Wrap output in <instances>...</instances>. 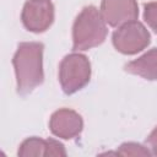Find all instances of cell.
<instances>
[{
	"label": "cell",
	"mask_w": 157,
	"mask_h": 157,
	"mask_svg": "<svg viewBox=\"0 0 157 157\" xmlns=\"http://www.w3.org/2000/svg\"><path fill=\"white\" fill-rule=\"evenodd\" d=\"M43 50L40 42H22L12 58L17 93L25 96L43 83Z\"/></svg>",
	"instance_id": "cell-1"
},
{
	"label": "cell",
	"mask_w": 157,
	"mask_h": 157,
	"mask_svg": "<svg viewBox=\"0 0 157 157\" xmlns=\"http://www.w3.org/2000/svg\"><path fill=\"white\" fill-rule=\"evenodd\" d=\"M107 23L101 11L93 6H85L72 25V50H88L101 45L107 37Z\"/></svg>",
	"instance_id": "cell-2"
},
{
	"label": "cell",
	"mask_w": 157,
	"mask_h": 157,
	"mask_svg": "<svg viewBox=\"0 0 157 157\" xmlns=\"http://www.w3.org/2000/svg\"><path fill=\"white\" fill-rule=\"evenodd\" d=\"M91 63L85 54L74 52L64 56L59 65V82L65 94L82 90L91 80Z\"/></svg>",
	"instance_id": "cell-3"
},
{
	"label": "cell",
	"mask_w": 157,
	"mask_h": 157,
	"mask_svg": "<svg viewBox=\"0 0 157 157\" xmlns=\"http://www.w3.org/2000/svg\"><path fill=\"white\" fill-rule=\"evenodd\" d=\"M151 42L148 29L137 20L119 26L112 36L114 48L125 55H134L147 48Z\"/></svg>",
	"instance_id": "cell-4"
},
{
	"label": "cell",
	"mask_w": 157,
	"mask_h": 157,
	"mask_svg": "<svg viewBox=\"0 0 157 157\" xmlns=\"http://www.w3.org/2000/svg\"><path fill=\"white\" fill-rule=\"evenodd\" d=\"M21 21L27 31L33 33H42L47 31L54 22V5L50 0H28L23 5Z\"/></svg>",
	"instance_id": "cell-5"
},
{
	"label": "cell",
	"mask_w": 157,
	"mask_h": 157,
	"mask_svg": "<svg viewBox=\"0 0 157 157\" xmlns=\"http://www.w3.org/2000/svg\"><path fill=\"white\" fill-rule=\"evenodd\" d=\"M49 129L54 136L64 140H71L81 134L83 129V120L76 110L61 108L52 114L49 119Z\"/></svg>",
	"instance_id": "cell-6"
},
{
	"label": "cell",
	"mask_w": 157,
	"mask_h": 157,
	"mask_svg": "<svg viewBox=\"0 0 157 157\" xmlns=\"http://www.w3.org/2000/svg\"><path fill=\"white\" fill-rule=\"evenodd\" d=\"M99 11L110 27H119L139 17L136 0H102Z\"/></svg>",
	"instance_id": "cell-7"
},
{
	"label": "cell",
	"mask_w": 157,
	"mask_h": 157,
	"mask_svg": "<svg viewBox=\"0 0 157 157\" xmlns=\"http://www.w3.org/2000/svg\"><path fill=\"white\" fill-rule=\"evenodd\" d=\"M124 69L126 72L137 75L145 80L157 81V48H152L137 59L129 61Z\"/></svg>",
	"instance_id": "cell-8"
},
{
	"label": "cell",
	"mask_w": 157,
	"mask_h": 157,
	"mask_svg": "<svg viewBox=\"0 0 157 157\" xmlns=\"http://www.w3.org/2000/svg\"><path fill=\"white\" fill-rule=\"evenodd\" d=\"M47 140L32 136L26 139L18 147L17 155L21 157H31V156H45L47 155Z\"/></svg>",
	"instance_id": "cell-9"
},
{
	"label": "cell",
	"mask_w": 157,
	"mask_h": 157,
	"mask_svg": "<svg viewBox=\"0 0 157 157\" xmlns=\"http://www.w3.org/2000/svg\"><path fill=\"white\" fill-rule=\"evenodd\" d=\"M118 155L121 156H151L152 152L147 150V147L142 146L137 142H124L119 146Z\"/></svg>",
	"instance_id": "cell-10"
},
{
	"label": "cell",
	"mask_w": 157,
	"mask_h": 157,
	"mask_svg": "<svg viewBox=\"0 0 157 157\" xmlns=\"http://www.w3.org/2000/svg\"><path fill=\"white\" fill-rule=\"evenodd\" d=\"M144 20L147 26L157 33V1L144 4Z\"/></svg>",
	"instance_id": "cell-11"
},
{
	"label": "cell",
	"mask_w": 157,
	"mask_h": 157,
	"mask_svg": "<svg viewBox=\"0 0 157 157\" xmlns=\"http://www.w3.org/2000/svg\"><path fill=\"white\" fill-rule=\"evenodd\" d=\"M47 155L45 156H66L65 147L55 139H47Z\"/></svg>",
	"instance_id": "cell-12"
},
{
	"label": "cell",
	"mask_w": 157,
	"mask_h": 157,
	"mask_svg": "<svg viewBox=\"0 0 157 157\" xmlns=\"http://www.w3.org/2000/svg\"><path fill=\"white\" fill-rule=\"evenodd\" d=\"M146 142L148 144V146H150V148H151L152 155L157 156V126H156V128L150 132V135H148V137H147Z\"/></svg>",
	"instance_id": "cell-13"
},
{
	"label": "cell",
	"mask_w": 157,
	"mask_h": 157,
	"mask_svg": "<svg viewBox=\"0 0 157 157\" xmlns=\"http://www.w3.org/2000/svg\"><path fill=\"white\" fill-rule=\"evenodd\" d=\"M37 1H48V0H37Z\"/></svg>",
	"instance_id": "cell-14"
}]
</instances>
